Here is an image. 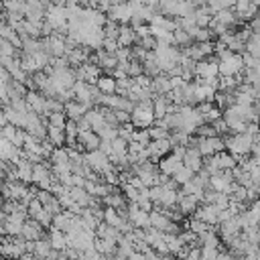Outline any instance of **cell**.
<instances>
[{
	"label": "cell",
	"instance_id": "6da1fadb",
	"mask_svg": "<svg viewBox=\"0 0 260 260\" xmlns=\"http://www.w3.org/2000/svg\"><path fill=\"white\" fill-rule=\"evenodd\" d=\"M252 146H254V136L248 134V132H236L234 136H230L225 140V148L228 152H232L234 156H248L252 152Z\"/></svg>",
	"mask_w": 260,
	"mask_h": 260
},
{
	"label": "cell",
	"instance_id": "7a4b0ae2",
	"mask_svg": "<svg viewBox=\"0 0 260 260\" xmlns=\"http://www.w3.org/2000/svg\"><path fill=\"white\" fill-rule=\"evenodd\" d=\"M154 118H156V116H154V108H152V104H150L148 100L136 104V106L132 108V112H130V120H132V124L138 126V128L150 126Z\"/></svg>",
	"mask_w": 260,
	"mask_h": 260
},
{
	"label": "cell",
	"instance_id": "3957f363",
	"mask_svg": "<svg viewBox=\"0 0 260 260\" xmlns=\"http://www.w3.org/2000/svg\"><path fill=\"white\" fill-rule=\"evenodd\" d=\"M197 148L203 156H213V154L225 150V140H221L219 136H199Z\"/></svg>",
	"mask_w": 260,
	"mask_h": 260
},
{
	"label": "cell",
	"instance_id": "277c9868",
	"mask_svg": "<svg viewBox=\"0 0 260 260\" xmlns=\"http://www.w3.org/2000/svg\"><path fill=\"white\" fill-rule=\"evenodd\" d=\"M110 20L118 24H128L132 20V6L128 2H118L110 8Z\"/></svg>",
	"mask_w": 260,
	"mask_h": 260
},
{
	"label": "cell",
	"instance_id": "5b68a950",
	"mask_svg": "<svg viewBox=\"0 0 260 260\" xmlns=\"http://www.w3.org/2000/svg\"><path fill=\"white\" fill-rule=\"evenodd\" d=\"M234 12L238 18H244V20H252L258 12V6L254 4V0H236L234 2Z\"/></svg>",
	"mask_w": 260,
	"mask_h": 260
},
{
	"label": "cell",
	"instance_id": "8992f818",
	"mask_svg": "<svg viewBox=\"0 0 260 260\" xmlns=\"http://www.w3.org/2000/svg\"><path fill=\"white\" fill-rule=\"evenodd\" d=\"M183 165L185 167H189L193 173H197V171H201L203 169V154L199 152V148L195 146V148H187L185 150V154H183Z\"/></svg>",
	"mask_w": 260,
	"mask_h": 260
},
{
	"label": "cell",
	"instance_id": "52a82bcc",
	"mask_svg": "<svg viewBox=\"0 0 260 260\" xmlns=\"http://www.w3.org/2000/svg\"><path fill=\"white\" fill-rule=\"evenodd\" d=\"M181 167H183V154H179V152H173V154L165 156L162 162H160L162 175H175Z\"/></svg>",
	"mask_w": 260,
	"mask_h": 260
},
{
	"label": "cell",
	"instance_id": "ba28073f",
	"mask_svg": "<svg viewBox=\"0 0 260 260\" xmlns=\"http://www.w3.org/2000/svg\"><path fill=\"white\" fill-rule=\"evenodd\" d=\"M197 219H201V221H205V223H217L219 221V207L217 205H213V203H209V205H203L201 209H197Z\"/></svg>",
	"mask_w": 260,
	"mask_h": 260
},
{
	"label": "cell",
	"instance_id": "9c48e42d",
	"mask_svg": "<svg viewBox=\"0 0 260 260\" xmlns=\"http://www.w3.org/2000/svg\"><path fill=\"white\" fill-rule=\"evenodd\" d=\"M134 41H136V28L130 26V24H120V30H118V45H120V47H130Z\"/></svg>",
	"mask_w": 260,
	"mask_h": 260
},
{
	"label": "cell",
	"instance_id": "30bf717a",
	"mask_svg": "<svg viewBox=\"0 0 260 260\" xmlns=\"http://www.w3.org/2000/svg\"><path fill=\"white\" fill-rule=\"evenodd\" d=\"M152 108H154V116H156V118H165V116L173 110V106H171L169 98H165V95H158V98L154 100Z\"/></svg>",
	"mask_w": 260,
	"mask_h": 260
},
{
	"label": "cell",
	"instance_id": "8fae6325",
	"mask_svg": "<svg viewBox=\"0 0 260 260\" xmlns=\"http://www.w3.org/2000/svg\"><path fill=\"white\" fill-rule=\"evenodd\" d=\"M95 85H98V89H100L104 95H112V93L116 91V87H118V81H116L114 77H98Z\"/></svg>",
	"mask_w": 260,
	"mask_h": 260
},
{
	"label": "cell",
	"instance_id": "7c38bea8",
	"mask_svg": "<svg viewBox=\"0 0 260 260\" xmlns=\"http://www.w3.org/2000/svg\"><path fill=\"white\" fill-rule=\"evenodd\" d=\"M65 114L71 118V120H79V118H83L85 114H87V106L85 104H81V102H77V104H67L65 106Z\"/></svg>",
	"mask_w": 260,
	"mask_h": 260
},
{
	"label": "cell",
	"instance_id": "4fadbf2b",
	"mask_svg": "<svg viewBox=\"0 0 260 260\" xmlns=\"http://www.w3.org/2000/svg\"><path fill=\"white\" fill-rule=\"evenodd\" d=\"M173 177H175V183L185 185V183H189V181L193 179V171H191L189 167H185V165H183V167H181V169H179V171H177Z\"/></svg>",
	"mask_w": 260,
	"mask_h": 260
},
{
	"label": "cell",
	"instance_id": "5bb4252c",
	"mask_svg": "<svg viewBox=\"0 0 260 260\" xmlns=\"http://www.w3.org/2000/svg\"><path fill=\"white\" fill-rule=\"evenodd\" d=\"M234 2L236 0H207V6L211 8V12H217L223 8H234Z\"/></svg>",
	"mask_w": 260,
	"mask_h": 260
},
{
	"label": "cell",
	"instance_id": "9a60e30c",
	"mask_svg": "<svg viewBox=\"0 0 260 260\" xmlns=\"http://www.w3.org/2000/svg\"><path fill=\"white\" fill-rule=\"evenodd\" d=\"M49 138L55 144H61L65 140V128H57V126H49Z\"/></svg>",
	"mask_w": 260,
	"mask_h": 260
},
{
	"label": "cell",
	"instance_id": "2e32d148",
	"mask_svg": "<svg viewBox=\"0 0 260 260\" xmlns=\"http://www.w3.org/2000/svg\"><path fill=\"white\" fill-rule=\"evenodd\" d=\"M65 114L61 112H51L49 114V126H57V128H65Z\"/></svg>",
	"mask_w": 260,
	"mask_h": 260
},
{
	"label": "cell",
	"instance_id": "e0dca14e",
	"mask_svg": "<svg viewBox=\"0 0 260 260\" xmlns=\"http://www.w3.org/2000/svg\"><path fill=\"white\" fill-rule=\"evenodd\" d=\"M148 134H150V140L169 138V134H167V128H165V126H154V128H150V130H148Z\"/></svg>",
	"mask_w": 260,
	"mask_h": 260
},
{
	"label": "cell",
	"instance_id": "ac0fdd59",
	"mask_svg": "<svg viewBox=\"0 0 260 260\" xmlns=\"http://www.w3.org/2000/svg\"><path fill=\"white\" fill-rule=\"evenodd\" d=\"M53 246L55 248H63L65 246V238L61 232H53Z\"/></svg>",
	"mask_w": 260,
	"mask_h": 260
},
{
	"label": "cell",
	"instance_id": "d6986e66",
	"mask_svg": "<svg viewBox=\"0 0 260 260\" xmlns=\"http://www.w3.org/2000/svg\"><path fill=\"white\" fill-rule=\"evenodd\" d=\"M217 260H234V256H228V254H219Z\"/></svg>",
	"mask_w": 260,
	"mask_h": 260
},
{
	"label": "cell",
	"instance_id": "ffe728a7",
	"mask_svg": "<svg viewBox=\"0 0 260 260\" xmlns=\"http://www.w3.org/2000/svg\"><path fill=\"white\" fill-rule=\"evenodd\" d=\"M254 4H256V6H258V8H260V0H254Z\"/></svg>",
	"mask_w": 260,
	"mask_h": 260
},
{
	"label": "cell",
	"instance_id": "44dd1931",
	"mask_svg": "<svg viewBox=\"0 0 260 260\" xmlns=\"http://www.w3.org/2000/svg\"><path fill=\"white\" fill-rule=\"evenodd\" d=\"M258 126H260V116H258Z\"/></svg>",
	"mask_w": 260,
	"mask_h": 260
},
{
	"label": "cell",
	"instance_id": "7402d4cb",
	"mask_svg": "<svg viewBox=\"0 0 260 260\" xmlns=\"http://www.w3.org/2000/svg\"><path fill=\"white\" fill-rule=\"evenodd\" d=\"M258 260H260V254H258Z\"/></svg>",
	"mask_w": 260,
	"mask_h": 260
}]
</instances>
